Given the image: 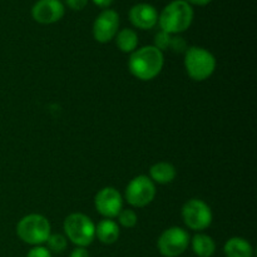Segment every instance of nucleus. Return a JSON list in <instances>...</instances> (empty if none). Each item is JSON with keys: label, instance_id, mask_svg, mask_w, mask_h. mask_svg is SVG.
<instances>
[{"label": "nucleus", "instance_id": "f257e3e1", "mask_svg": "<svg viewBox=\"0 0 257 257\" xmlns=\"http://www.w3.org/2000/svg\"><path fill=\"white\" fill-rule=\"evenodd\" d=\"M165 59L163 53L155 45H147L131 53L128 69L140 80H152L162 70Z\"/></svg>", "mask_w": 257, "mask_h": 257}, {"label": "nucleus", "instance_id": "f03ea898", "mask_svg": "<svg viewBox=\"0 0 257 257\" xmlns=\"http://www.w3.org/2000/svg\"><path fill=\"white\" fill-rule=\"evenodd\" d=\"M193 20V9L185 0L171 2L158 15L161 30L168 34H180L191 27Z\"/></svg>", "mask_w": 257, "mask_h": 257}, {"label": "nucleus", "instance_id": "7ed1b4c3", "mask_svg": "<svg viewBox=\"0 0 257 257\" xmlns=\"http://www.w3.org/2000/svg\"><path fill=\"white\" fill-rule=\"evenodd\" d=\"M185 68L191 79L203 82L215 72L216 59L205 48L191 47L185 52Z\"/></svg>", "mask_w": 257, "mask_h": 257}, {"label": "nucleus", "instance_id": "20e7f679", "mask_svg": "<svg viewBox=\"0 0 257 257\" xmlns=\"http://www.w3.org/2000/svg\"><path fill=\"white\" fill-rule=\"evenodd\" d=\"M17 233L23 242L34 246L42 245L50 236V223L43 215L30 213L18 222Z\"/></svg>", "mask_w": 257, "mask_h": 257}, {"label": "nucleus", "instance_id": "39448f33", "mask_svg": "<svg viewBox=\"0 0 257 257\" xmlns=\"http://www.w3.org/2000/svg\"><path fill=\"white\" fill-rule=\"evenodd\" d=\"M64 232L68 240L72 241L78 247L90 245L95 237V225L87 215L72 213L63 223Z\"/></svg>", "mask_w": 257, "mask_h": 257}, {"label": "nucleus", "instance_id": "423d86ee", "mask_svg": "<svg viewBox=\"0 0 257 257\" xmlns=\"http://www.w3.org/2000/svg\"><path fill=\"white\" fill-rule=\"evenodd\" d=\"M182 218L185 225L193 231H203L212 222V211L202 200L192 198L182 207Z\"/></svg>", "mask_w": 257, "mask_h": 257}, {"label": "nucleus", "instance_id": "0eeeda50", "mask_svg": "<svg viewBox=\"0 0 257 257\" xmlns=\"http://www.w3.org/2000/svg\"><path fill=\"white\" fill-rule=\"evenodd\" d=\"M156 196L155 182L147 176H137L125 188V200L133 207H146Z\"/></svg>", "mask_w": 257, "mask_h": 257}, {"label": "nucleus", "instance_id": "6e6552de", "mask_svg": "<svg viewBox=\"0 0 257 257\" xmlns=\"http://www.w3.org/2000/svg\"><path fill=\"white\" fill-rule=\"evenodd\" d=\"M190 236L183 228L170 227L162 232L158 238V250L165 257H177L182 255L188 247Z\"/></svg>", "mask_w": 257, "mask_h": 257}, {"label": "nucleus", "instance_id": "1a4fd4ad", "mask_svg": "<svg viewBox=\"0 0 257 257\" xmlns=\"http://www.w3.org/2000/svg\"><path fill=\"white\" fill-rule=\"evenodd\" d=\"M94 205L105 218H114L123 210V198L114 187H104L95 195Z\"/></svg>", "mask_w": 257, "mask_h": 257}, {"label": "nucleus", "instance_id": "9d476101", "mask_svg": "<svg viewBox=\"0 0 257 257\" xmlns=\"http://www.w3.org/2000/svg\"><path fill=\"white\" fill-rule=\"evenodd\" d=\"M119 15L117 12L105 9L100 13L93 24V37L98 43H108L117 35Z\"/></svg>", "mask_w": 257, "mask_h": 257}, {"label": "nucleus", "instance_id": "9b49d317", "mask_svg": "<svg viewBox=\"0 0 257 257\" xmlns=\"http://www.w3.org/2000/svg\"><path fill=\"white\" fill-rule=\"evenodd\" d=\"M64 15V4L60 0H38L32 8V17L39 24H53Z\"/></svg>", "mask_w": 257, "mask_h": 257}, {"label": "nucleus", "instance_id": "f8f14e48", "mask_svg": "<svg viewBox=\"0 0 257 257\" xmlns=\"http://www.w3.org/2000/svg\"><path fill=\"white\" fill-rule=\"evenodd\" d=\"M130 20L138 29H152L158 23V13L152 5L141 3L130 10Z\"/></svg>", "mask_w": 257, "mask_h": 257}, {"label": "nucleus", "instance_id": "ddd939ff", "mask_svg": "<svg viewBox=\"0 0 257 257\" xmlns=\"http://www.w3.org/2000/svg\"><path fill=\"white\" fill-rule=\"evenodd\" d=\"M95 236L105 245H112L119 237V226L110 218H104L95 226Z\"/></svg>", "mask_w": 257, "mask_h": 257}, {"label": "nucleus", "instance_id": "4468645a", "mask_svg": "<svg viewBox=\"0 0 257 257\" xmlns=\"http://www.w3.org/2000/svg\"><path fill=\"white\" fill-rule=\"evenodd\" d=\"M151 180L160 185H167L176 178V168L172 163L158 162L150 168Z\"/></svg>", "mask_w": 257, "mask_h": 257}, {"label": "nucleus", "instance_id": "2eb2a0df", "mask_svg": "<svg viewBox=\"0 0 257 257\" xmlns=\"http://www.w3.org/2000/svg\"><path fill=\"white\" fill-rule=\"evenodd\" d=\"M226 257H252L253 250L247 240L242 237H232L225 243Z\"/></svg>", "mask_w": 257, "mask_h": 257}, {"label": "nucleus", "instance_id": "dca6fc26", "mask_svg": "<svg viewBox=\"0 0 257 257\" xmlns=\"http://www.w3.org/2000/svg\"><path fill=\"white\" fill-rule=\"evenodd\" d=\"M193 252L200 257H211L215 253L216 243L211 236L205 233H197L192 238Z\"/></svg>", "mask_w": 257, "mask_h": 257}, {"label": "nucleus", "instance_id": "f3484780", "mask_svg": "<svg viewBox=\"0 0 257 257\" xmlns=\"http://www.w3.org/2000/svg\"><path fill=\"white\" fill-rule=\"evenodd\" d=\"M115 44L123 53H133L138 45V35L132 29H123L115 35Z\"/></svg>", "mask_w": 257, "mask_h": 257}, {"label": "nucleus", "instance_id": "a211bd4d", "mask_svg": "<svg viewBox=\"0 0 257 257\" xmlns=\"http://www.w3.org/2000/svg\"><path fill=\"white\" fill-rule=\"evenodd\" d=\"M47 243L48 250L53 251L55 253H60L67 248V237L60 235V233H54V235L50 233V236L47 240Z\"/></svg>", "mask_w": 257, "mask_h": 257}, {"label": "nucleus", "instance_id": "6ab92c4d", "mask_svg": "<svg viewBox=\"0 0 257 257\" xmlns=\"http://www.w3.org/2000/svg\"><path fill=\"white\" fill-rule=\"evenodd\" d=\"M118 217V222L123 226V227L132 228L137 225V213L133 210H122L119 212Z\"/></svg>", "mask_w": 257, "mask_h": 257}, {"label": "nucleus", "instance_id": "aec40b11", "mask_svg": "<svg viewBox=\"0 0 257 257\" xmlns=\"http://www.w3.org/2000/svg\"><path fill=\"white\" fill-rule=\"evenodd\" d=\"M171 38H172V35L163 32V30H160L155 37V47L157 48V49H160L162 53L163 50L170 49Z\"/></svg>", "mask_w": 257, "mask_h": 257}, {"label": "nucleus", "instance_id": "412c9836", "mask_svg": "<svg viewBox=\"0 0 257 257\" xmlns=\"http://www.w3.org/2000/svg\"><path fill=\"white\" fill-rule=\"evenodd\" d=\"M170 49H172L176 53H185L187 50V43L183 38L181 37H172L170 43Z\"/></svg>", "mask_w": 257, "mask_h": 257}, {"label": "nucleus", "instance_id": "4be33fe9", "mask_svg": "<svg viewBox=\"0 0 257 257\" xmlns=\"http://www.w3.org/2000/svg\"><path fill=\"white\" fill-rule=\"evenodd\" d=\"M27 257H52V253L48 248L43 247V246H35L28 252Z\"/></svg>", "mask_w": 257, "mask_h": 257}, {"label": "nucleus", "instance_id": "5701e85b", "mask_svg": "<svg viewBox=\"0 0 257 257\" xmlns=\"http://www.w3.org/2000/svg\"><path fill=\"white\" fill-rule=\"evenodd\" d=\"M68 7L73 10H82L87 7L88 0H65Z\"/></svg>", "mask_w": 257, "mask_h": 257}, {"label": "nucleus", "instance_id": "b1692460", "mask_svg": "<svg viewBox=\"0 0 257 257\" xmlns=\"http://www.w3.org/2000/svg\"><path fill=\"white\" fill-rule=\"evenodd\" d=\"M69 257H89V253L85 250V247H77L72 251Z\"/></svg>", "mask_w": 257, "mask_h": 257}, {"label": "nucleus", "instance_id": "393cba45", "mask_svg": "<svg viewBox=\"0 0 257 257\" xmlns=\"http://www.w3.org/2000/svg\"><path fill=\"white\" fill-rule=\"evenodd\" d=\"M186 3H188V4H193V5H198V7H205V5L210 4L212 0H185Z\"/></svg>", "mask_w": 257, "mask_h": 257}, {"label": "nucleus", "instance_id": "a878e982", "mask_svg": "<svg viewBox=\"0 0 257 257\" xmlns=\"http://www.w3.org/2000/svg\"><path fill=\"white\" fill-rule=\"evenodd\" d=\"M93 3L100 8H108L109 5H112L113 0H93Z\"/></svg>", "mask_w": 257, "mask_h": 257}]
</instances>
